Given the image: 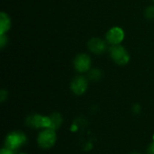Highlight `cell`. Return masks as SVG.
<instances>
[{"mask_svg":"<svg viewBox=\"0 0 154 154\" xmlns=\"http://www.w3.org/2000/svg\"><path fill=\"white\" fill-rule=\"evenodd\" d=\"M27 141L25 134L22 132H12L8 134L5 139V147L15 152L21 146L24 145Z\"/></svg>","mask_w":154,"mask_h":154,"instance_id":"1","label":"cell"},{"mask_svg":"<svg viewBox=\"0 0 154 154\" xmlns=\"http://www.w3.org/2000/svg\"><path fill=\"white\" fill-rule=\"evenodd\" d=\"M109 53L112 60L120 66L126 65L130 60V55L126 49L122 45H112L109 49Z\"/></svg>","mask_w":154,"mask_h":154,"instance_id":"2","label":"cell"},{"mask_svg":"<svg viewBox=\"0 0 154 154\" xmlns=\"http://www.w3.org/2000/svg\"><path fill=\"white\" fill-rule=\"evenodd\" d=\"M57 140V135L55 130L51 128H45L42 131L37 138V143L40 147L42 149H50L51 148Z\"/></svg>","mask_w":154,"mask_h":154,"instance_id":"3","label":"cell"},{"mask_svg":"<svg viewBox=\"0 0 154 154\" xmlns=\"http://www.w3.org/2000/svg\"><path fill=\"white\" fill-rule=\"evenodd\" d=\"M25 124L28 127L39 129V128H50L51 120L49 116H42L40 115H31L26 120Z\"/></svg>","mask_w":154,"mask_h":154,"instance_id":"4","label":"cell"},{"mask_svg":"<svg viewBox=\"0 0 154 154\" xmlns=\"http://www.w3.org/2000/svg\"><path fill=\"white\" fill-rule=\"evenodd\" d=\"M74 68L77 71L80 73L87 72L90 69L91 67V59L88 54L80 53L76 56L73 61Z\"/></svg>","mask_w":154,"mask_h":154,"instance_id":"5","label":"cell"},{"mask_svg":"<svg viewBox=\"0 0 154 154\" xmlns=\"http://www.w3.org/2000/svg\"><path fill=\"white\" fill-rule=\"evenodd\" d=\"M88 84V83L87 78L83 76H77L72 79L70 83V89L74 94L80 96V95H83L87 91Z\"/></svg>","mask_w":154,"mask_h":154,"instance_id":"6","label":"cell"},{"mask_svg":"<svg viewBox=\"0 0 154 154\" xmlns=\"http://www.w3.org/2000/svg\"><path fill=\"white\" fill-rule=\"evenodd\" d=\"M106 38L107 42L111 45H118L125 39V32L120 27H113L111 28L106 34Z\"/></svg>","mask_w":154,"mask_h":154,"instance_id":"7","label":"cell"},{"mask_svg":"<svg viewBox=\"0 0 154 154\" xmlns=\"http://www.w3.org/2000/svg\"><path fill=\"white\" fill-rule=\"evenodd\" d=\"M88 48L95 54H101L107 50V43L102 39L92 38L88 42Z\"/></svg>","mask_w":154,"mask_h":154,"instance_id":"8","label":"cell"},{"mask_svg":"<svg viewBox=\"0 0 154 154\" xmlns=\"http://www.w3.org/2000/svg\"><path fill=\"white\" fill-rule=\"evenodd\" d=\"M11 27V20L5 12L0 13V34H5Z\"/></svg>","mask_w":154,"mask_h":154,"instance_id":"9","label":"cell"},{"mask_svg":"<svg viewBox=\"0 0 154 154\" xmlns=\"http://www.w3.org/2000/svg\"><path fill=\"white\" fill-rule=\"evenodd\" d=\"M50 120H51V127L53 130H56L58 128L60 127L61 124H62V116H60V114L59 113H53L51 114L50 116Z\"/></svg>","mask_w":154,"mask_h":154,"instance_id":"10","label":"cell"},{"mask_svg":"<svg viewBox=\"0 0 154 154\" xmlns=\"http://www.w3.org/2000/svg\"><path fill=\"white\" fill-rule=\"evenodd\" d=\"M102 77V71L98 69H92L88 70V79L91 80H98Z\"/></svg>","mask_w":154,"mask_h":154,"instance_id":"11","label":"cell"},{"mask_svg":"<svg viewBox=\"0 0 154 154\" xmlns=\"http://www.w3.org/2000/svg\"><path fill=\"white\" fill-rule=\"evenodd\" d=\"M145 15L147 18L149 19H152L154 18V5L152 6H149L146 11H145Z\"/></svg>","mask_w":154,"mask_h":154,"instance_id":"12","label":"cell"},{"mask_svg":"<svg viewBox=\"0 0 154 154\" xmlns=\"http://www.w3.org/2000/svg\"><path fill=\"white\" fill-rule=\"evenodd\" d=\"M8 42V39L5 34H0V47L3 49Z\"/></svg>","mask_w":154,"mask_h":154,"instance_id":"13","label":"cell"},{"mask_svg":"<svg viewBox=\"0 0 154 154\" xmlns=\"http://www.w3.org/2000/svg\"><path fill=\"white\" fill-rule=\"evenodd\" d=\"M7 97V91H5V89H2L0 91V101L4 102Z\"/></svg>","mask_w":154,"mask_h":154,"instance_id":"14","label":"cell"},{"mask_svg":"<svg viewBox=\"0 0 154 154\" xmlns=\"http://www.w3.org/2000/svg\"><path fill=\"white\" fill-rule=\"evenodd\" d=\"M14 151H12V150H10V149H8V148H6V147H4L2 150H1V152H0V154H14Z\"/></svg>","mask_w":154,"mask_h":154,"instance_id":"15","label":"cell"},{"mask_svg":"<svg viewBox=\"0 0 154 154\" xmlns=\"http://www.w3.org/2000/svg\"><path fill=\"white\" fill-rule=\"evenodd\" d=\"M147 153L148 154H154V142L152 143L149 147H148V150H147Z\"/></svg>","mask_w":154,"mask_h":154,"instance_id":"16","label":"cell"},{"mask_svg":"<svg viewBox=\"0 0 154 154\" xmlns=\"http://www.w3.org/2000/svg\"><path fill=\"white\" fill-rule=\"evenodd\" d=\"M139 111H140V106H139V105H135V106H134V112H135V113H139Z\"/></svg>","mask_w":154,"mask_h":154,"instance_id":"17","label":"cell"},{"mask_svg":"<svg viewBox=\"0 0 154 154\" xmlns=\"http://www.w3.org/2000/svg\"><path fill=\"white\" fill-rule=\"evenodd\" d=\"M133 154H140V153H137V152H135V153H133Z\"/></svg>","mask_w":154,"mask_h":154,"instance_id":"18","label":"cell"},{"mask_svg":"<svg viewBox=\"0 0 154 154\" xmlns=\"http://www.w3.org/2000/svg\"><path fill=\"white\" fill-rule=\"evenodd\" d=\"M20 154H25V153H20Z\"/></svg>","mask_w":154,"mask_h":154,"instance_id":"19","label":"cell"},{"mask_svg":"<svg viewBox=\"0 0 154 154\" xmlns=\"http://www.w3.org/2000/svg\"><path fill=\"white\" fill-rule=\"evenodd\" d=\"M153 2H154V0H153Z\"/></svg>","mask_w":154,"mask_h":154,"instance_id":"20","label":"cell"}]
</instances>
